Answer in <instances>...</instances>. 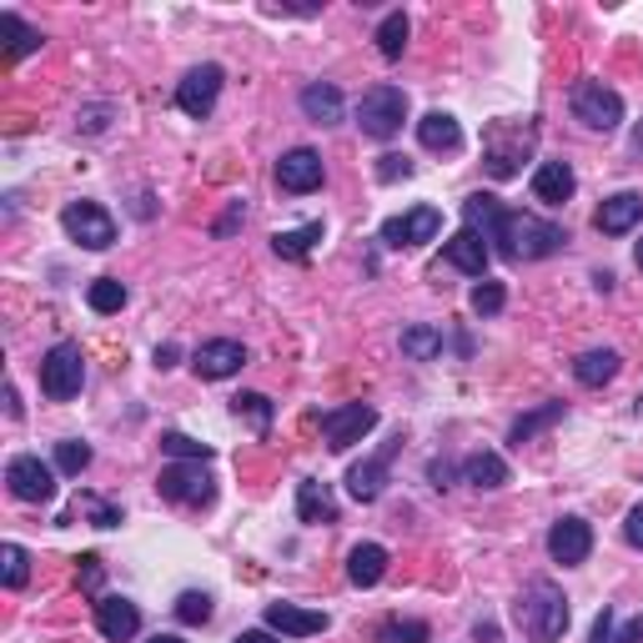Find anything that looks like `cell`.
<instances>
[{
  "mask_svg": "<svg viewBox=\"0 0 643 643\" xmlns=\"http://www.w3.org/2000/svg\"><path fill=\"white\" fill-rule=\"evenodd\" d=\"M463 221L483 241H492V251L508 262H538V257H553L568 247V231L558 221H543L533 211H502L498 197H488V191H473L463 201Z\"/></svg>",
  "mask_w": 643,
  "mask_h": 643,
  "instance_id": "1",
  "label": "cell"
},
{
  "mask_svg": "<svg viewBox=\"0 0 643 643\" xmlns=\"http://www.w3.org/2000/svg\"><path fill=\"white\" fill-rule=\"evenodd\" d=\"M512 613H518V629H523L533 643H558V639H563V629H568V619H573V613H568L563 589H558L553 578H533Z\"/></svg>",
  "mask_w": 643,
  "mask_h": 643,
  "instance_id": "2",
  "label": "cell"
},
{
  "mask_svg": "<svg viewBox=\"0 0 643 643\" xmlns=\"http://www.w3.org/2000/svg\"><path fill=\"white\" fill-rule=\"evenodd\" d=\"M538 126L533 121H492L488 136H483V166H488L492 182H512L523 172V156L533 152Z\"/></svg>",
  "mask_w": 643,
  "mask_h": 643,
  "instance_id": "3",
  "label": "cell"
},
{
  "mask_svg": "<svg viewBox=\"0 0 643 643\" xmlns=\"http://www.w3.org/2000/svg\"><path fill=\"white\" fill-rule=\"evenodd\" d=\"M403 121H407V96L403 86H372L367 96L357 101V126L362 136H372V142H387V136L403 132Z\"/></svg>",
  "mask_w": 643,
  "mask_h": 643,
  "instance_id": "4",
  "label": "cell"
},
{
  "mask_svg": "<svg viewBox=\"0 0 643 643\" xmlns=\"http://www.w3.org/2000/svg\"><path fill=\"white\" fill-rule=\"evenodd\" d=\"M81 382H86V357H81L76 342H55L41 362V393L51 403H71L81 393Z\"/></svg>",
  "mask_w": 643,
  "mask_h": 643,
  "instance_id": "5",
  "label": "cell"
},
{
  "mask_svg": "<svg viewBox=\"0 0 643 643\" xmlns=\"http://www.w3.org/2000/svg\"><path fill=\"white\" fill-rule=\"evenodd\" d=\"M156 492H162L166 502H182V508H207V502L217 498V483H211V473L201 468V463H172V468H162V478H156Z\"/></svg>",
  "mask_w": 643,
  "mask_h": 643,
  "instance_id": "6",
  "label": "cell"
},
{
  "mask_svg": "<svg viewBox=\"0 0 643 643\" xmlns=\"http://www.w3.org/2000/svg\"><path fill=\"white\" fill-rule=\"evenodd\" d=\"M573 116L589 126V132H619L623 121V96L603 81H578L573 86Z\"/></svg>",
  "mask_w": 643,
  "mask_h": 643,
  "instance_id": "7",
  "label": "cell"
},
{
  "mask_svg": "<svg viewBox=\"0 0 643 643\" xmlns=\"http://www.w3.org/2000/svg\"><path fill=\"white\" fill-rule=\"evenodd\" d=\"M61 227H66V237L81 241L86 251H106L111 241H116V221H111V211L96 207V201H71V207L61 211Z\"/></svg>",
  "mask_w": 643,
  "mask_h": 643,
  "instance_id": "8",
  "label": "cell"
},
{
  "mask_svg": "<svg viewBox=\"0 0 643 643\" xmlns=\"http://www.w3.org/2000/svg\"><path fill=\"white\" fill-rule=\"evenodd\" d=\"M372 427H377V407H372V403H348V407L322 413V437H328L332 453H348V447L362 443Z\"/></svg>",
  "mask_w": 643,
  "mask_h": 643,
  "instance_id": "9",
  "label": "cell"
},
{
  "mask_svg": "<svg viewBox=\"0 0 643 643\" xmlns=\"http://www.w3.org/2000/svg\"><path fill=\"white\" fill-rule=\"evenodd\" d=\"M221 81H227V71H221L217 61L191 66L182 76V86H176V106H182L186 116H211V106H217V96H221Z\"/></svg>",
  "mask_w": 643,
  "mask_h": 643,
  "instance_id": "10",
  "label": "cell"
},
{
  "mask_svg": "<svg viewBox=\"0 0 643 643\" xmlns=\"http://www.w3.org/2000/svg\"><path fill=\"white\" fill-rule=\"evenodd\" d=\"M437 231H443V211L437 207H413V211H403V217H393V221H382V247H423V241H433Z\"/></svg>",
  "mask_w": 643,
  "mask_h": 643,
  "instance_id": "11",
  "label": "cell"
},
{
  "mask_svg": "<svg viewBox=\"0 0 643 643\" xmlns=\"http://www.w3.org/2000/svg\"><path fill=\"white\" fill-rule=\"evenodd\" d=\"M6 483H11V492L21 502H51L55 498V473L45 468L41 458H31V453L11 458V468H6Z\"/></svg>",
  "mask_w": 643,
  "mask_h": 643,
  "instance_id": "12",
  "label": "cell"
},
{
  "mask_svg": "<svg viewBox=\"0 0 643 643\" xmlns=\"http://www.w3.org/2000/svg\"><path fill=\"white\" fill-rule=\"evenodd\" d=\"M96 629H101V639H111V643H132L136 633H142V609H136L132 599H121V593H101Z\"/></svg>",
  "mask_w": 643,
  "mask_h": 643,
  "instance_id": "13",
  "label": "cell"
},
{
  "mask_svg": "<svg viewBox=\"0 0 643 643\" xmlns=\"http://www.w3.org/2000/svg\"><path fill=\"white\" fill-rule=\"evenodd\" d=\"M322 156L312 152V146H297V152H287L282 162H277V186L282 191H292V197H307V191H317L322 186Z\"/></svg>",
  "mask_w": 643,
  "mask_h": 643,
  "instance_id": "14",
  "label": "cell"
},
{
  "mask_svg": "<svg viewBox=\"0 0 643 643\" xmlns=\"http://www.w3.org/2000/svg\"><path fill=\"white\" fill-rule=\"evenodd\" d=\"M397 447H403V437H393L377 458H362L357 468L348 473V492H352V498H357V502H377L382 498V488H387V468H393Z\"/></svg>",
  "mask_w": 643,
  "mask_h": 643,
  "instance_id": "15",
  "label": "cell"
},
{
  "mask_svg": "<svg viewBox=\"0 0 643 643\" xmlns=\"http://www.w3.org/2000/svg\"><path fill=\"white\" fill-rule=\"evenodd\" d=\"M548 553H553V563H563V568L583 563V558L593 553V528L583 523V518H558V523L548 528Z\"/></svg>",
  "mask_w": 643,
  "mask_h": 643,
  "instance_id": "16",
  "label": "cell"
},
{
  "mask_svg": "<svg viewBox=\"0 0 643 643\" xmlns=\"http://www.w3.org/2000/svg\"><path fill=\"white\" fill-rule=\"evenodd\" d=\"M191 367H197V377L221 382V377H231V372L247 367V348H241V342H231V338L201 342V348L191 352Z\"/></svg>",
  "mask_w": 643,
  "mask_h": 643,
  "instance_id": "17",
  "label": "cell"
},
{
  "mask_svg": "<svg viewBox=\"0 0 643 643\" xmlns=\"http://www.w3.org/2000/svg\"><path fill=\"white\" fill-rule=\"evenodd\" d=\"M328 613L317 609H297V603H267V629L287 633V639H307V633H322L328 629Z\"/></svg>",
  "mask_w": 643,
  "mask_h": 643,
  "instance_id": "18",
  "label": "cell"
},
{
  "mask_svg": "<svg viewBox=\"0 0 643 643\" xmlns=\"http://www.w3.org/2000/svg\"><path fill=\"white\" fill-rule=\"evenodd\" d=\"M639 221H643V197H639V191H619V197H609L599 207L593 227H599L603 237H623V231H633Z\"/></svg>",
  "mask_w": 643,
  "mask_h": 643,
  "instance_id": "19",
  "label": "cell"
},
{
  "mask_svg": "<svg viewBox=\"0 0 643 643\" xmlns=\"http://www.w3.org/2000/svg\"><path fill=\"white\" fill-rule=\"evenodd\" d=\"M443 262L458 267V272H468V277H483L488 272V241H483L478 231L463 227L453 241H443Z\"/></svg>",
  "mask_w": 643,
  "mask_h": 643,
  "instance_id": "20",
  "label": "cell"
},
{
  "mask_svg": "<svg viewBox=\"0 0 643 643\" xmlns=\"http://www.w3.org/2000/svg\"><path fill=\"white\" fill-rule=\"evenodd\" d=\"M297 518H302V523H312V528L338 523V498H332L328 483H317V478L297 483Z\"/></svg>",
  "mask_w": 643,
  "mask_h": 643,
  "instance_id": "21",
  "label": "cell"
},
{
  "mask_svg": "<svg viewBox=\"0 0 643 643\" xmlns=\"http://www.w3.org/2000/svg\"><path fill=\"white\" fill-rule=\"evenodd\" d=\"M573 191H578V176H573V166H568V162H543L533 172V197L548 201V207H563Z\"/></svg>",
  "mask_w": 643,
  "mask_h": 643,
  "instance_id": "22",
  "label": "cell"
},
{
  "mask_svg": "<svg viewBox=\"0 0 643 643\" xmlns=\"http://www.w3.org/2000/svg\"><path fill=\"white\" fill-rule=\"evenodd\" d=\"M417 142H423L427 152H458V146H463L458 116H447V111H427V116L417 121Z\"/></svg>",
  "mask_w": 643,
  "mask_h": 643,
  "instance_id": "23",
  "label": "cell"
},
{
  "mask_svg": "<svg viewBox=\"0 0 643 643\" xmlns=\"http://www.w3.org/2000/svg\"><path fill=\"white\" fill-rule=\"evenodd\" d=\"M382 573H387V548L382 543H357L348 553V578L357 589H377Z\"/></svg>",
  "mask_w": 643,
  "mask_h": 643,
  "instance_id": "24",
  "label": "cell"
},
{
  "mask_svg": "<svg viewBox=\"0 0 643 643\" xmlns=\"http://www.w3.org/2000/svg\"><path fill=\"white\" fill-rule=\"evenodd\" d=\"M302 111H307V121H317V126H338L342 121V91L332 86V81H312V86L302 91Z\"/></svg>",
  "mask_w": 643,
  "mask_h": 643,
  "instance_id": "25",
  "label": "cell"
},
{
  "mask_svg": "<svg viewBox=\"0 0 643 643\" xmlns=\"http://www.w3.org/2000/svg\"><path fill=\"white\" fill-rule=\"evenodd\" d=\"M463 483H473L478 492H492L508 483V463L498 453H473V458H463Z\"/></svg>",
  "mask_w": 643,
  "mask_h": 643,
  "instance_id": "26",
  "label": "cell"
},
{
  "mask_svg": "<svg viewBox=\"0 0 643 643\" xmlns=\"http://www.w3.org/2000/svg\"><path fill=\"white\" fill-rule=\"evenodd\" d=\"M619 352H609V348H593V352H583V357L573 362V377L583 382V387H603V382H613L619 377Z\"/></svg>",
  "mask_w": 643,
  "mask_h": 643,
  "instance_id": "27",
  "label": "cell"
},
{
  "mask_svg": "<svg viewBox=\"0 0 643 643\" xmlns=\"http://www.w3.org/2000/svg\"><path fill=\"white\" fill-rule=\"evenodd\" d=\"M563 413H568V407H563V403H543V407H538V413L518 417V423H512V427H508V443H512V447H523V443H533V437H538V433H548V427H553V423H558V417H563Z\"/></svg>",
  "mask_w": 643,
  "mask_h": 643,
  "instance_id": "28",
  "label": "cell"
},
{
  "mask_svg": "<svg viewBox=\"0 0 643 643\" xmlns=\"http://www.w3.org/2000/svg\"><path fill=\"white\" fill-rule=\"evenodd\" d=\"M317 241H322V221H307V227H297V231H277L272 251H277V257H287V262H302Z\"/></svg>",
  "mask_w": 643,
  "mask_h": 643,
  "instance_id": "29",
  "label": "cell"
},
{
  "mask_svg": "<svg viewBox=\"0 0 643 643\" xmlns=\"http://www.w3.org/2000/svg\"><path fill=\"white\" fill-rule=\"evenodd\" d=\"M403 352L413 362H433L437 352H443V332L427 328V322H417V328H403Z\"/></svg>",
  "mask_w": 643,
  "mask_h": 643,
  "instance_id": "30",
  "label": "cell"
},
{
  "mask_svg": "<svg viewBox=\"0 0 643 643\" xmlns=\"http://www.w3.org/2000/svg\"><path fill=\"white\" fill-rule=\"evenodd\" d=\"M86 302H91V312H101V317L121 312V307H126V282H116V277H101V282H91Z\"/></svg>",
  "mask_w": 643,
  "mask_h": 643,
  "instance_id": "31",
  "label": "cell"
},
{
  "mask_svg": "<svg viewBox=\"0 0 643 643\" xmlns=\"http://www.w3.org/2000/svg\"><path fill=\"white\" fill-rule=\"evenodd\" d=\"M231 407H237V417H251L257 437L272 433V397H262V393H241V397H231Z\"/></svg>",
  "mask_w": 643,
  "mask_h": 643,
  "instance_id": "32",
  "label": "cell"
},
{
  "mask_svg": "<svg viewBox=\"0 0 643 643\" xmlns=\"http://www.w3.org/2000/svg\"><path fill=\"white\" fill-rule=\"evenodd\" d=\"M0 578H6V589H25V578H31V553H25L21 543L0 548Z\"/></svg>",
  "mask_w": 643,
  "mask_h": 643,
  "instance_id": "33",
  "label": "cell"
},
{
  "mask_svg": "<svg viewBox=\"0 0 643 643\" xmlns=\"http://www.w3.org/2000/svg\"><path fill=\"white\" fill-rule=\"evenodd\" d=\"M377 51L387 55V61H397V55L407 51V15L403 11H393L387 21L377 25Z\"/></svg>",
  "mask_w": 643,
  "mask_h": 643,
  "instance_id": "34",
  "label": "cell"
},
{
  "mask_svg": "<svg viewBox=\"0 0 643 643\" xmlns=\"http://www.w3.org/2000/svg\"><path fill=\"white\" fill-rule=\"evenodd\" d=\"M0 25L11 31V61H21V55L41 51V31H31V25H25L15 11H6V15H0Z\"/></svg>",
  "mask_w": 643,
  "mask_h": 643,
  "instance_id": "35",
  "label": "cell"
},
{
  "mask_svg": "<svg viewBox=\"0 0 643 643\" xmlns=\"http://www.w3.org/2000/svg\"><path fill=\"white\" fill-rule=\"evenodd\" d=\"M55 468L66 473V478H81V473L91 468V447H86V443H76V437L55 443Z\"/></svg>",
  "mask_w": 643,
  "mask_h": 643,
  "instance_id": "36",
  "label": "cell"
},
{
  "mask_svg": "<svg viewBox=\"0 0 643 643\" xmlns=\"http://www.w3.org/2000/svg\"><path fill=\"white\" fill-rule=\"evenodd\" d=\"M71 512H76V518H91L96 528H116V523H121V508H116V502L91 498V492H81L76 508H71Z\"/></svg>",
  "mask_w": 643,
  "mask_h": 643,
  "instance_id": "37",
  "label": "cell"
},
{
  "mask_svg": "<svg viewBox=\"0 0 643 643\" xmlns=\"http://www.w3.org/2000/svg\"><path fill=\"white\" fill-rule=\"evenodd\" d=\"M162 453H172V458H182V463H207L211 458V447L197 443V437H186V433H162Z\"/></svg>",
  "mask_w": 643,
  "mask_h": 643,
  "instance_id": "38",
  "label": "cell"
},
{
  "mask_svg": "<svg viewBox=\"0 0 643 643\" xmlns=\"http://www.w3.org/2000/svg\"><path fill=\"white\" fill-rule=\"evenodd\" d=\"M502 302H508L502 282H488V277H483V282L473 287V297H468V307H473L478 317H498V312H502Z\"/></svg>",
  "mask_w": 643,
  "mask_h": 643,
  "instance_id": "39",
  "label": "cell"
},
{
  "mask_svg": "<svg viewBox=\"0 0 643 643\" xmlns=\"http://www.w3.org/2000/svg\"><path fill=\"white\" fill-rule=\"evenodd\" d=\"M176 619L191 623V629L211 623V593H182V599H176Z\"/></svg>",
  "mask_w": 643,
  "mask_h": 643,
  "instance_id": "40",
  "label": "cell"
},
{
  "mask_svg": "<svg viewBox=\"0 0 643 643\" xmlns=\"http://www.w3.org/2000/svg\"><path fill=\"white\" fill-rule=\"evenodd\" d=\"M427 639V623H387L382 629V643H423Z\"/></svg>",
  "mask_w": 643,
  "mask_h": 643,
  "instance_id": "41",
  "label": "cell"
},
{
  "mask_svg": "<svg viewBox=\"0 0 643 643\" xmlns=\"http://www.w3.org/2000/svg\"><path fill=\"white\" fill-rule=\"evenodd\" d=\"M407 176H413L407 156H377V182H407Z\"/></svg>",
  "mask_w": 643,
  "mask_h": 643,
  "instance_id": "42",
  "label": "cell"
},
{
  "mask_svg": "<svg viewBox=\"0 0 643 643\" xmlns=\"http://www.w3.org/2000/svg\"><path fill=\"white\" fill-rule=\"evenodd\" d=\"M453 473H463V468H453L447 458H433V463H427V483H433V488H453Z\"/></svg>",
  "mask_w": 643,
  "mask_h": 643,
  "instance_id": "43",
  "label": "cell"
},
{
  "mask_svg": "<svg viewBox=\"0 0 643 643\" xmlns=\"http://www.w3.org/2000/svg\"><path fill=\"white\" fill-rule=\"evenodd\" d=\"M589 643H613V609H603L599 619H593V639Z\"/></svg>",
  "mask_w": 643,
  "mask_h": 643,
  "instance_id": "44",
  "label": "cell"
},
{
  "mask_svg": "<svg viewBox=\"0 0 643 643\" xmlns=\"http://www.w3.org/2000/svg\"><path fill=\"white\" fill-rule=\"evenodd\" d=\"M623 538H629L633 548H643V508L629 512V523H623Z\"/></svg>",
  "mask_w": 643,
  "mask_h": 643,
  "instance_id": "45",
  "label": "cell"
},
{
  "mask_svg": "<svg viewBox=\"0 0 643 643\" xmlns=\"http://www.w3.org/2000/svg\"><path fill=\"white\" fill-rule=\"evenodd\" d=\"M81 583H86V589H101V558H81Z\"/></svg>",
  "mask_w": 643,
  "mask_h": 643,
  "instance_id": "46",
  "label": "cell"
},
{
  "mask_svg": "<svg viewBox=\"0 0 643 643\" xmlns=\"http://www.w3.org/2000/svg\"><path fill=\"white\" fill-rule=\"evenodd\" d=\"M241 217H247V211H241V201H231V211L217 221V237H231V231L241 227Z\"/></svg>",
  "mask_w": 643,
  "mask_h": 643,
  "instance_id": "47",
  "label": "cell"
},
{
  "mask_svg": "<svg viewBox=\"0 0 643 643\" xmlns=\"http://www.w3.org/2000/svg\"><path fill=\"white\" fill-rule=\"evenodd\" d=\"M237 643H282V639H277L272 629H247V633H241Z\"/></svg>",
  "mask_w": 643,
  "mask_h": 643,
  "instance_id": "48",
  "label": "cell"
},
{
  "mask_svg": "<svg viewBox=\"0 0 643 643\" xmlns=\"http://www.w3.org/2000/svg\"><path fill=\"white\" fill-rule=\"evenodd\" d=\"M613 643H643V619H633V623H623V633Z\"/></svg>",
  "mask_w": 643,
  "mask_h": 643,
  "instance_id": "49",
  "label": "cell"
},
{
  "mask_svg": "<svg viewBox=\"0 0 643 643\" xmlns=\"http://www.w3.org/2000/svg\"><path fill=\"white\" fill-rule=\"evenodd\" d=\"M156 367H176V348H172V342H166V348H156Z\"/></svg>",
  "mask_w": 643,
  "mask_h": 643,
  "instance_id": "50",
  "label": "cell"
},
{
  "mask_svg": "<svg viewBox=\"0 0 643 643\" xmlns=\"http://www.w3.org/2000/svg\"><path fill=\"white\" fill-rule=\"evenodd\" d=\"M146 643H182L176 633H156V639H146Z\"/></svg>",
  "mask_w": 643,
  "mask_h": 643,
  "instance_id": "51",
  "label": "cell"
},
{
  "mask_svg": "<svg viewBox=\"0 0 643 643\" xmlns=\"http://www.w3.org/2000/svg\"><path fill=\"white\" fill-rule=\"evenodd\" d=\"M633 152L643 156V121H639V132H633Z\"/></svg>",
  "mask_w": 643,
  "mask_h": 643,
  "instance_id": "52",
  "label": "cell"
},
{
  "mask_svg": "<svg viewBox=\"0 0 643 643\" xmlns=\"http://www.w3.org/2000/svg\"><path fill=\"white\" fill-rule=\"evenodd\" d=\"M633 262H639V272H643V241H639V251H633Z\"/></svg>",
  "mask_w": 643,
  "mask_h": 643,
  "instance_id": "53",
  "label": "cell"
},
{
  "mask_svg": "<svg viewBox=\"0 0 643 643\" xmlns=\"http://www.w3.org/2000/svg\"><path fill=\"white\" fill-rule=\"evenodd\" d=\"M639 413H643V397H639Z\"/></svg>",
  "mask_w": 643,
  "mask_h": 643,
  "instance_id": "54",
  "label": "cell"
}]
</instances>
